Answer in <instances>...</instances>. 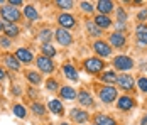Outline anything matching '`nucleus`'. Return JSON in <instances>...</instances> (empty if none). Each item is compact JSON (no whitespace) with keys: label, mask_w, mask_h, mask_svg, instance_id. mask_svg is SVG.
Wrapping results in <instances>:
<instances>
[{"label":"nucleus","mask_w":147,"mask_h":125,"mask_svg":"<svg viewBox=\"0 0 147 125\" xmlns=\"http://www.w3.org/2000/svg\"><path fill=\"white\" fill-rule=\"evenodd\" d=\"M85 70L91 73V74H95V73H100L103 70V61L102 59H98V57H90L85 61Z\"/></svg>","instance_id":"3"},{"label":"nucleus","mask_w":147,"mask_h":125,"mask_svg":"<svg viewBox=\"0 0 147 125\" xmlns=\"http://www.w3.org/2000/svg\"><path fill=\"white\" fill-rule=\"evenodd\" d=\"M9 5H12V7L17 9V7H20V5H22V2H20V0H10V2H9Z\"/></svg>","instance_id":"38"},{"label":"nucleus","mask_w":147,"mask_h":125,"mask_svg":"<svg viewBox=\"0 0 147 125\" xmlns=\"http://www.w3.org/2000/svg\"><path fill=\"white\" fill-rule=\"evenodd\" d=\"M86 29H88L90 34H93V36H102V29L95 24V20H88L86 22Z\"/></svg>","instance_id":"25"},{"label":"nucleus","mask_w":147,"mask_h":125,"mask_svg":"<svg viewBox=\"0 0 147 125\" xmlns=\"http://www.w3.org/2000/svg\"><path fill=\"white\" fill-rule=\"evenodd\" d=\"M102 80L105 83H118V76L113 73V71H107L102 74Z\"/></svg>","instance_id":"24"},{"label":"nucleus","mask_w":147,"mask_h":125,"mask_svg":"<svg viewBox=\"0 0 147 125\" xmlns=\"http://www.w3.org/2000/svg\"><path fill=\"white\" fill-rule=\"evenodd\" d=\"M15 57H17V61H20V63H30L32 61V53H30L29 49H24V47H20V49H17V53H15Z\"/></svg>","instance_id":"10"},{"label":"nucleus","mask_w":147,"mask_h":125,"mask_svg":"<svg viewBox=\"0 0 147 125\" xmlns=\"http://www.w3.org/2000/svg\"><path fill=\"white\" fill-rule=\"evenodd\" d=\"M15 117H19V118H26V115H27V110L22 107V105H14V108H12Z\"/></svg>","instance_id":"29"},{"label":"nucleus","mask_w":147,"mask_h":125,"mask_svg":"<svg viewBox=\"0 0 147 125\" xmlns=\"http://www.w3.org/2000/svg\"><path fill=\"white\" fill-rule=\"evenodd\" d=\"M56 39H58V42L61 46H69L71 41H73V37H71V34L68 32V29H63V27H59L58 30H56Z\"/></svg>","instance_id":"5"},{"label":"nucleus","mask_w":147,"mask_h":125,"mask_svg":"<svg viewBox=\"0 0 147 125\" xmlns=\"http://www.w3.org/2000/svg\"><path fill=\"white\" fill-rule=\"evenodd\" d=\"M61 125H69V124H61Z\"/></svg>","instance_id":"44"},{"label":"nucleus","mask_w":147,"mask_h":125,"mask_svg":"<svg viewBox=\"0 0 147 125\" xmlns=\"http://www.w3.org/2000/svg\"><path fill=\"white\" fill-rule=\"evenodd\" d=\"M46 86H47V90L54 91V90H58V81H56V80H47Z\"/></svg>","instance_id":"33"},{"label":"nucleus","mask_w":147,"mask_h":125,"mask_svg":"<svg viewBox=\"0 0 147 125\" xmlns=\"http://www.w3.org/2000/svg\"><path fill=\"white\" fill-rule=\"evenodd\" d=\"M69 117L73 118V120L76 122V124H85V122L88 120V117H90V115H88V113H86L85 110L74 108V110H71V115H69Z\"/></svg>","instance_id":"9"},{"label":"nucleus","mask_w":147,"mask_h":125,"mask_svg":"<svg viewBox=\"0 0 147 125\" xmlns=\"http://www.w3.org/2000/svg\"><path fill=\"white\" fill-rule=\"evenodd\" d=\"M0 30H3V26H2V24H0Z\"/></svg>","instance_id":"43"},{"label":"nucleus","mask_w":147,"mask_h":125,"mask_svg":"<svg viewBox=\"0 0 147 125\" xmlns=\"http://www.w3.org/2000/svg\"><path fill=\"white\" fill-rule=\"evenodd\" d=\"M117 27L120 29V30H123V29H125V24H122V22H118V24H117Z\"/></svg>","instance_id":"41"},{"label":"nucleus","mask_w":147,"mask_h":125,"mask_svg":"<svg viewBox=\"0 0 147 125\" xmlns=\"http://www.w3.org/2000/svg\"><path fill=\"white\" fill-rule=\"evenodd\" d=\"M137 19H139V20H146V19H147V9L140 10V12H139V15H137Z\"/></svg>","instance_id":"37"},{"label":"nucleus","mask_w":147,"mask_h":125,"mask_svg":"<svg viewBox=\"0 0 147 125\" xmlns=\"http://www.w3.org/2000/svg\"><path fill=\"white\" fill-rule=\"evenodd\" d=\"M47 107H49V110L53 111L54 115H63L64 113V108H63V105H61V101L56 100V98H53V100H49V103H47Z\"/></svg>","instance_id":"14"},{"label":"nucleus","mask_w":147,"mask_h":125,"mask_svg":"<svg viewBox=\"0 0 147 125\" xmlns=\"http://www.w3.org/2000/svg\"><path fill=\"white\" fill-rule=\"evenodd\" d=\"M61 97L66 100H74V98H78V95L71 86H64V88H61Z\"/></svg>","instance_id":"22"},{"label":"nucleus","mask_w":147,"mask_h":125,"mask_svg":"<svg viewBox=\"0 0 147 125\" xmlns=\"http://www.w3.org/2000/svg\"><path fill=\"white\" fill-rule=\"evenodd\" d=\"M58 20H59V24H61V27L63 29H69V27H73L74 26V17L73 15H69V14H61Z\"/></svg>","instance_id":"11"},{"label":"nucleus","mask_w":147,"mask_h":125,"mask_svg":"<svg viewBox=\"0 0 147 125\" xmlns=\"http://www.w3.org/2000/svg\"><path fill=\"white\" fill-rule=\"evenodd\" d=\"M95 122H96V125H117L113 118H110L107 115H102V113L95 117Z\"/></svg>","instance_id":"21"},{"label":"nucleus","mask_w":147,"mask_h":125,"mask_svg":"<svg viewBox=\"0 0 147 125\" xmlns=\"http://www.w3.org/2000/svg\"><path fill=\"white\" fill-rule=\"evenodd\" d=\"M32 111H34L36 115H39V117L46 115V108L41 105V103H37V101H34V103H32Z\"/></svg>","instance_id":"31"},{"label":"nucleus","mask_w":147,"mask_h":125,"mask_svg":"<svg viewBox=\"0 0 147 125\" xmlns=\"http://www.w3.org/2000/svg\"><path fill=\"white\" fill-rule=\"evenodd\" d=\"M135 36L140 44H147V26L146 24H139L135 29Z\"/></svg>","instance_id":"12"},{"label":"nucleus","mask_w":147,"mask_h":125,"mask_svg":"<svg viewBox=\"0 0 147 125\" xmlns=\"http://www.w3.org/2000/svg\"><path fill=\"white\" fill-rule=\"evenodd\" d=\"M117 107H118V110H130V108L134 107V98H130V97H120Z\"/></svg>","instance_id":"16"},{"label":"nucleus","mask_w":147,"mask_h":125,"mask_svg":"<svg viewBox=\"0 0 147 125\" xmlns=\"http://www.w3.org/2000/svg\"><path fill=\"white\" fill-rule=\"evenodd\" d=\"M24 15H26L29 20H39V12H37L36 7H32V5H26V7H24Z\"/></svg>","instance_id":"18"},{"label":"nucleus","mask_w":147,"mask_h":125,"mask_svg":"<svg viewBox=\"0 0 147 125\" xmlns=\"http://www.w3.org/2000/svg\"><path fill=\"white\" fill-rule=\"evenodd\" d=\"M113 66L120 71H127L134 66V61L129 56H117V57L113 59Z\"/></svg>","instance_id":"4"},{"label":"nucleus","mask_w":147,"mask_h":125,"mask_svg":"<svg viewBox=\"0 0 147 125\" xmlns=\"http://www.w3.org/2000/svg\"><path fill=\"white\" fill-rule=\"evenodd\" d=\"M137 84H139V88H140L142 91L147 93V78H140V80L137 81Z\"/></svg>","instance_id":"34"},{"label":"nucleus","mask_w":147,"mask_h":125,"mask_svg":"<svg viewBox=\"0 0 147 125\" xmlns=\"http://www.w3.org/2000/svg\"><path fill=\"white\" fill-rule=\"evenodd\" d=\"M118 84L122 90H134V78L130 74H120L118 76Z\"/></svg>","instance_id":"8"},{"label":"nucleus","mask_w":147,"mask_h":125,"mask_svg":"<svg viewBox=\"0 0 147 125\" xmlns=\"http://www.w3.org/2000/svg\"><path fill=\"white\" fill-rule=\"evenodd\" d=\"M0 44H2L3 47H10V41H9V39H3V37H0Z\"/></svg>","instance_id":"39"},{"label":"nucleus","mask_w":147,"mask_h":125,"mask_svg":"<svg viewBox=\"0 0 147 125\" xmlns=\"http://www.w3.org/2000/svg\"><path fill=\"white\" fill-rule=\"evenodd\" d=\"M51 37H53V32H51L49 29H42V30L39 32V41L44 42V44H49Z\"/></svg>","instance_id":"27"},{"label":"nucleus","mask_w":147,"mask_h":125,"mask_svg":"<svg viewBox=\"0 0 147 125\" xmlns=\"http://www.w3.org/2000/svg\"><path fill=\"white\" fill-rule=\"evenodd\" d=\"M96 9L100 10V14L107 15L108 12L113 10V2H110V0H100V2L96 3Z\"/></svg>","instance_id":"13"},{"label":"nucleus","mask_w":147,"mask_h":125,"mask_svg":"<svg viewBox=\"0 0 147 125\" xmlns=\"http://www.w3.org/2000/svg\"><path fill=\"white\" fill-rule=\"evenodd\" d=\"M3 78H5V71H3V70H2V68H0V81H2Z\"/></svg>","instance_id":"40"},{"label":"nucleus","mask_w":147,"mask_h":125,"mask_svg":"<svg viewBox=\"0 0 147 125\" xmlns=\"http://www.w3.org/2000/svg\"><path fill=\"white\" fill-rule=\"evenodd\" d=\"M80 5H81V9H83L85 12H93V9H95V7H93L91 3H88V2H81Z\"/></svg>","instance_id":"35"},{"label":"nucleus","mask_w":147,"mask_h":125,"mask_svg":"<svg viewBox=\"0 0 147 125\" xmlns=\"http://www.w3.org/2000/svg\"><path fill=\"white\" fill-rule=\"evenodd\" d=\"M63 73H64L66 78H69L71 81H78V73H76V70H74L71 64H64V66H63Z\"/></svg>","instance_id":"19"},{"label":"nucleus","mask_w":147,"mask_h":125,"mask_svg":"<svg viewBox=\"0 0 147 125\" xmlns=\"http://www.w3.org/2000/svg\"><path fill=\"white\" fill-rule=\"evenodd\" d=\"M3 32H5L9 37H15V36L19 34V27H17L15 24H9V22H5V26H3Z\"/></svg>","instance_id":"23"},{"label":"nucleus","mask_w":147,"mask_h":125,"mask_svg":"<svg viewBox=\"0 0 147 125\" xmlns=\"http://www.w3.org/2000/svg\"><path fill=\"white\" fill-rule=\"evenodd\" d=\"M115 98H117V90L113 86L108 84V86H103L100 90V100L103 103H112V101H115Z\"/></svg>","instance_id":"2"},{"label":"nucleus","mask_w":147,"mask_h":125,"mask_svg":"<svg viewBox=\"0 0 147 125\" xmlns=\"http://www.w3.org/2000/svg\"><path fill=\"white\" fill-rule=\"evenodd\" d=\"M93 47H95V51H96V54L103 56V57H107V56L112 54V47H108V44L103 41H96L93 44Z\"/></svg>","instance_id":"7"},{"label":"nucleus","mask_w":147,"mask_h":125,"mask_svg":"<svg viewBox=\"0 0 147 125\" xmlns=\"http://www.w3.org/2000/svg\"><path fill=\"white\" fill-rule=\"evenodd\" d=\"M95 24H96L100 29H107V27H110V26H112V20H110V17H108V15L100 14V15H96V17H95Z\"/></svg>","instance_id":"17"},{"label":"nucleus","mask_w":147,"mask_h":125,"mask_svg":"<svg viewBox=\"0 0 147 125\" xmlns=\"http://www.w3.org/2000/svg\"><path fill=\"white\" fill-rule=\"evenodd\" d=\"M56 5H58L59 9H66V10H68V9L73 7V2H71V0H58Z\"/></svg>","instance_id":"32"},{"label":"nucleus","mask_w":147,"mask_h":125,"mask_svg":"<svg viewBox=\"0 0 147 125\" xmlns=\"http://www.w3.org/2000/svg\"><path fill=\"white\" fill-rule=\"evenodd\" d=\"M110 42H112V46H115V47H123V46H125V36H123L122 32H113V34L110 36Z\"/></svg>","instance_id":"15"},{"label":"nucleus","mask_w":147,"mask_h":125,"mask_svg":"<svg viewBox=\"0 0 147 125\" xmlns=\"http://www.w3.org/2000/svg\"><path fill=\"white\" fill-rule=\"evenodd\" d=\"M42 56L49 57V59H53V57L56 56V49H54L51 44H42Z\"/></svg>","instance_id":"26"},{"label":"nucleus","mask_w":147,"mask_h":125,"mask_svg":"<svg viewBox=\"0 0 147 125\" xmlns=\"http://www.w3.org/2000/svg\"><path fill=\"white\" fill-rule=\"evenodd\" d=\"M0 14H2V17H3V20H7L9 24H14V22H17V20L20 19V12H19L15 7H12V5L2 7Z\"/></svg>","instance_id":"1"},{"label":"nucleus","mask_w":147,"mask_h":125,"mask_svg":"<svg viewBox=\"0 0 147 125\" xmlns=\"http://www.w3.org/2000/svg\"><path fill=\"white\" fill-rule=\"evenodd\" d=\"M36 63H37V68L41 71H44V73H53V70H54L53 61H51L49 57H46V56H39Z\"/></svg>","instance_id":"6"},{"label":"nucleus","mask_w":147,"mask_h":125,"mask_svg":"<svg viewBox=\"0 0 147 125\" xmlns=\"http://www.w3.org/2000/svg\"><path fill=\"white\" fill-rule=\"evenodd\" d=\"M27 80H29L32 84H39L42 81V78H41V74H37L36 71H29L27 73Z\"/></svg>","instance_id":"30"},{"label":"nucleus","mask_w":147,"mask_h":125,"mask_svg":"<svg viewBox=\"0 0 147 125\" xmlns=\"http://www.w3.org/2000/svg\"><path fill=\"white\" fill-rule=\"evenodd\" d=\"M140 125H147V115L142 118V120H140Z\"/></svg>","instance_id":"42"},{"label":"nucleus","mask_w":147,"mask_h":125,"mask_svg":"<svg viewBox=\"0 0 147 125\" xmlns=\"http://www.w3.org/2000/svg\"><path fill=\"white\" fill-rule=\"evenodd\" d=\"M78 100H80V103L85 105V107L93 105V97L90 95L88 91H80V93H78Z\"/></svg>","instance_id":"20"},{"label":"nucleus","mask_w":147,"mask_h":125,"mask_svg":"<svg viewBox=\"0 0 147 125\" xmlns=\"http://www.w3.org/2000/svg\"><path fill=\"white\" fill-rule=\"evenodd\" d=\"M117 15H118V20H120V22L123 24V22H125V19H127V15H125V12H123V10L120 9V10L117 12Z\"/></svg>","instance_id":"36"},{"label":"nucleus","mask_w":147,"mask_h":125,"mask_svg":"<svg viewBox=\"0 0 147 125\" xmlns=\"http://www.w3.org/2000/svg\"><path fill=\"white\" fill-rule=\"evenodd\" d=\"M5 64H7L9 68H12L14 71L19 70V61H17L15 56H5Z\"/></svg>","instance_id":"28"}]
</instances>
